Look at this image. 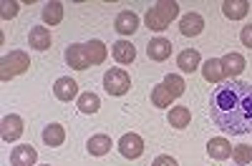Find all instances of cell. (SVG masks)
I'll list each match as a JSON object with an SVG mask.
<instances>
[{
	"instance_id": "1",
	"label": "cell",
	"mask_w": 252,
	"mask_h": 166,
	"mask_svg": "<svg viewBox=\"0 0 252 166\" xmlns=\"http://www.w3.org/2000/svg\"><path fill=\"white\" fill-rule=\"evenodd\" d=\"M209 116L224 134L242 136L252 131V86L245 81H229L215 88L209 98Z\"/></svg>"
},
{
	"instance_id": "2",
	"label": "cell",
	"mask_w": 252,
	"mask_h": 166,
	"mask_svg": "<svg viewBox=\"0 0 252 166\" xmlns=\"http://www.w3.org/2000/svg\"><path fill=\"white\" fill-rule=\"evenodd\" d=\"M0 73H3V81L13 78V76H20V73H26L28 66H31V60H28V53L23 51H13L10 55H3V60H0Z\"/></svg>"
},
{
	"instance_id": "3",
	"label": "cell",
	"mask_w": 252,
	"mask_h": 166,
	"mask_svg": "<svg viewBox=\"0 0 252 166\" xmlns=\"http://www.w3.org/2000/svg\"><path fill=\"white\" fill-rule=\"evenodd\" d=\"M103 88H106L111 96H124V93H129V88H131V78L121 68H111L106 76H103Z\"/></svg>"
},
{
	"instance_id": "4",
	"label": "cell",
	"mask_w": 252,
	"mask_h": 166,
	"mask_svg": "<svg viewBox=\"0 0 252 166\" xmlns=\"http://www.w3.org/2000/svg\"><path fill=\"white\" fill-rule=\"evenodd\" d=\"M119 151L124 159H139L144 154V138L139 134H124L119 138Z\"/></svg>"
},
{
	"instance_id": "5",
	"label": "cell",
	"mask_w": 252,
	"mask_h": 166,
	"mask_svg": "<svg viewBox=\"0 0 252 166\" xmlns=\"http://www.w3.org/2000/svg\"><path fill=\"white\" fill-rule=\"evenodd\" d=\"M66 63L76 71H86L91 66L89 53H86V43H73L66 48Z\"/></svg>"
},
{
	"instance_id": "6",
	"label": "cell",
	"mask_w": 252,
	"mask_h": 166,
	"mask_svg": "<svg viewBox=\"0 0 252 166\" xmlns=\"http://www.w3.org/2000/svg\"><path fill=\"white\" fill-rule=\"evenodd\" d=\"M114 28L119 35H134L136 28H139V15L131 13V10H121L114 20Z\"/></svg>"
},
{
	"instance_id": "7",
	"label": "cell",
	"mask_w": 252,
	"mask_h": 166,
	"mask_svg": "<svg viewBox=\"0 0 252 166\" xmlns=\"http://www.w3.org/2000/svg\"><path fill=\"white\" fill-rule=\"evenodd\" d=\"M202 30H204V18H202L199 13H187V15H182V20H179V33H182V35L194 38V35H199Z\"/></svg>"
},
{
	"instance_id": "8",
	"label": "cell",
	"mask_w": 252,
	"mask_h": 166,
	"mask_svg": "<svg viewBox=\"0 0 252 166\" xmlns=\"http://www.w3.org/2000/svg\"><path fill=\"white\" fill-rule=\"evenodd\" d=\"M53 93H56L58 101H73V98L81 96V93H78V83H76L73 78H68V76H61V78L56 81Z\"/></svg>"
},
{
	"instance_id": "9",
	"label": "cell",
	"mask_w": 252,
	"mask_h": 166,
	"mask_svg": "<svg viewBox=\"0 0 252 166\" xmlns=\"http://www.w3.org/2000/svg\"><path fill=\"white\" fill-rule=\"evenodd\" d=\"M38 161V151L33 146H28V143H23V146H15L10 151V164L13 166H33Z\"/></svg>"
},
{
	"instance_id": "10",
	"label": "cell",
	"mask_w": 252,
	"mask_h": 166,
	"mask_svg": "<svg viewBox=\"0 0 252 166\" xmlns=\"http://www.w3.org/2000/svg\"><path fill=\"white\" fill-rule=\"evenodd\" d=\"M177 66H179V71H184V73H194V71L202 66V55H199V51H194V48L182 51V53L177 55Z\"/></svg>"
},
{
	"instance_id": "11",
	"label": "cell",
	"mask_w": 252,
	"mask_h": 166,
	"mask_svg": "<svg viewBox=\"0 0 252 166\" xmlns=\"http://www.w3.org/2000/svg\"><path fill=\"white\" fill-rule=\"evenodd\" d=\"M28 43L35 51H48L51 48V30L46 26H33L28 33Z\"/></svg>"
},
{
	"instance_id": "12",
	"label": "cell",
	"mask_w": 252,
	"mask_h": 166,
	"mask_svg": "<svg viewBox=\"0 0 252 166\" xmlns=\"http://www.w3.org/2000/svg\"><path fill=\"white\" fill-rule=\"evenodd\" d=\"M207 154L212 159H217V161H224V159L232 156V143H229L224 136H217V138H212L207 143Z\"/></svg>"
},
{
	"instance_id": "13",
	"label": "cell",
	"mask_w": 252,
	"mask_h": 166,
	"mask_svg": "<svg viewBox=\"0 0 252 166\" xmlns=\"http://www.w3.org/2000/svg\"><path fill=\"white\" fill-rule=\"evenodd\" d=\"M20 134H23V118L15 116V113L5 116L3 118V141H8V143L10 141H18Z\"/></svg>"
},
{
	"instance_id": "14",
	"label": "cell",
	"mask_w": 252,
	"mask_h": 166,
	"mask_svg": "<svg viewBox=\"0 0 252 166\" xmlns=\"http://www.w3.org/2000/svg\"><path fill=\"white\" fill-rule=\"evenodd\" d=\"M202 76L209 83H222L224 78V66H222V58H209L202 63Z\"/></svg>"
},
{
	"instance_id": "15",
	"label": "cell",
	"mask_w": 252,
	"mask_h": 166,
	"mask_svg": "<svg viewBox=\"0 0 252 166\" xmlns=\"http://www.w3.org/2000/svg\"><path fill=\"white\" fill-rule=\"evenodd\" d=\"M111 146H114L111 136H106V134H94L89 138V143H86V149H89L91 156H106L111 151Z\"/></svg>"
},
{
	"instance_id": "16",
	"label": "cell",
	"mask_w": 252,
	"mask_h": 166,
	"mask_svg": "<svg viewBox=\"0 0 252 166\" xmlns=\"http://www.w3.org/2000/svg\"><path fill=\"white\" fill-rule=\"evenodd\" d=\"M146 55L152 60H166L172 55V43L166 38H154L149 46H146Z\"/></svg>"
},
{
	"instance_id": "17",
	"label": "cell",
	"mask_w": 252,
	"mask_h": 166,
	"mask_svg": "<svg viewBox=\"0 0 252 166\" xmlns=\"http://www.w3.org/2000/svg\"><path fill=\"white\" fill-rule=\"evenodd\" d=\"M111 53H114V58L119 60L121 66H129L131 60L136 58V48L129 43V40H116L114 48H111Z\"/></svg>"
},
{
	"instance_id": "18",
	"label": "cell",
	"mask_w": 252,
	"mask_h": 166,
	"mask_svg": "<svg viewBox=\"0 0 252 166\" xmlns=\"http://www.w3.org/2000/svg\"><path fill=\"white\" fill-rule=\"evenodd\" d=\"M250 10V3L247 0H224L222 3V13L229 18V20H242Z\"/></svg>"
},
{
	"instance_id": "19",
	"label": "cell",
	"mask_w": 252,
	"mask_h": 166,
	"mask_svg": "<svg viewBox=\"0 0 252 166\" xmlns=\"http://www.w3.org/2000/svg\"><path fill=\"white\" fill-rule=\"evenodd\" d=\"M63 141H66V131H63L61 123H48V126L43 129V143L46 146L56 149V146H61Z\"/></svg>"
},
{
	"instance_id": "20",
	"label": "cell",
	"mask_w": 252,
	"mask_h": 166,
	"mask_svg": "<svg viewBox=\"0 0 252 166\" xmlns=\"http://www.w3.org/2000/svg\"><path fill=\"white\" fill-rule=\"evenodd\" d=\"M222 66H224V76H232L237 78L242 71H245V58L240 53H227L222 58Z\"/></svg>"
},
{
	"instance_id": "21",
	"label": "cell",
	"mask_w": 252,
	"mask_h": 166,
	"mask_svg": "<svg viewBox=\"0 0 252 166\" xmlns=\"http://www.w3.org/2000/svg\"><path fill=\"white\" fill-rule=\"evenodd\" d=\"M189 121H192V111H189L187 106H172L169 111V123L174 129H187Z\"/></svg>"
},
{
	"instance_id": "22",
	"label": "cell",
	"mask_w": 252,
	"mask_h": 166,
	"mask_svg": "<svg viewBox=\"0 0 252 166\" xmlns=\"http://www.w3.org/2000/svg\"><path fill=\"white\" fill-rule=\"evenodd\" d=\"M76 103H78V111L81 113H96L98 109H101V98L96 96V93H81L78 98H76Z\"/></svg>"
},
{
	"instance_id": "23",
	"label": "cell",
	"mask_w": 252,
	"mask_h": 166,
	"mask_svg": "<svg viewBox=\"0 0 252 166\" xmlns=\"http://www.w3.org/2000/svg\"><path fill=\"white\" fill-rule=\"evenodd\" d=\"M154 10H157V15L164 20L166 26H169L172 20L179 15V5L174 3V0H172V3H169V0H161V3H157V5H154Z\"/></svg>"
},
{
	"instance_id": "24",
	"label": "cell",
	"mask_w": 252,
	"mask_h": 166,
	"mask_svg": "<svg viewBox=\"0 0 252 166\" xmlns=\"http://www.w3.org/2000/svg\"><path fill=\"white\" fill-rule=\"evenodd\" d=\"M172 93H169V88L164 86H154L152 88V106H157V109H166V106H172Z\"/></svg>"
},
{
	"instance_id": "25",
	"label": "cell",
	"mask_w": 252,
	"mask_h": 166,
	"mask_svg": "<svg viewBox=\"0 0 252 166\" xmlns=\"http://www.w3.org/2000/svg\"><path fill=\"white\" fill-rule=\"evenodd\" d=\"M86 53H89L91 66H98V63L106 60V46H103L101 40H89V43H86Z\"/></svg>"
},
{
	"instance_id": "26",
	"label": "cell",
	"mask_w": 252,
	"mask_h": 166,
	"mask_svg": "<svg viewBox=\"0 0 252 166\" xmlns=\"http://www.w3.org/2000/svg\"><path fill=\"white\" fill-rule=\"evenodd\" d=\"M61 20H63V5H61V3H48V5H43V23L58 26Z\"/></svg>"
},
{
	"instance_id": "27",
	"label": "cell",
	"mask_w": 252,
	"mask_h": 166,
	"mask_svg": "<svg viewBox=\"0 0 252 166\" xmlns=\"http://www.w3.org/2000/svg\"><path fill=\"white\" fill-rule=\"evenodd\" d=\"M164 86L169 88V93L174 96V98H179L182 93H184V88H187V83H184V78L182 76H177V73H169L164 78Z\"/></svg>"
},
{
	"instance_id": "28",
	"label": "cell",
	"mask_w": 252,
	"mask_h": 166,
	"mask_svg": "<svg viewBox=\"0 0 252 166\" xmlns=\"http://www.w3.org/2000/svg\"><path fill=\"white\" fill-rule=\"evenodd\" d=\"M232 159H235V164L237 166H247L250 161H252V146H235L232 149Z\"/></svg>"
},
{
	"instance_id": "29",
	"label": "cell",
	"mask_w": 252,
	"mask_h": 166,
	"mask_svg": "<svg viewBox=\"0 0 252 166\" xmlns=\"http://www.w3.org/2000/svg\"><path fill=\"white\" fill-rule=\"evenodd\" d=\"M240 40H242V46L252 48V23H250V26H242V30H240Z\"/></svg>"
},
{
	"instance_id": "30",
	"label": "cell",
	"mask_w": 252,
	"mask_h": 166,
	"mask_svg": "<svg viewBox=\"0 0 252 166\" xmlns=\"http://www.w3.org/2000/svg\"><path fill=\"white\" fill-rule=\"evenodd\" d=\"M0 13H3L5 20H8V18H15V15H18V3H8V0H5L3 8H0Z\"/></svg>"
},
{
	"instance_id": "31",
	"label": "cell",
	"mask_w": 252,
	"mask_h": 166,
	"mask_svg": "<svg viewBox=\"0 0 252 166\" xmlns=\"http://www.w3.org/2000/svg\"><path fill=\"white\" fill-rule=\"evenodd\" d=\"M152 166H179V164H177V159H172V156L161 154V156H157V159L152 161Z\"/></svg>"
},
{
	"instance_id": "32",
	"label": "cell",
	"mask_w": 252,
	"mask_h": 166,
	"mask_svg": "<svg viewBox=\"0 0 252 166\" xmlns=\"http://www.w3.org/2000/svg\"><path fill=\"white\" fill-rule=\"evenodd\" d=\"M43 166H51V164H43Z\"/></svg>"
}]
</instances>
